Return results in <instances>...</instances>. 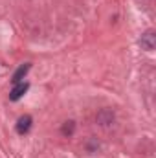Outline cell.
Segmentation results:
<instances>
[{
	"label": "cell",
	"mask_w": 156,
	"mask_h": 158,
	"mask_svg": "<svg viewBox=\"0 0 156 158\" xmlns=\"http://www.w3.org/2000/svg\"><path fill=\"white\" fill-rule=\"evenodd\" d=\"M31 123H33V119H31V116H22V118L17 121V132L18 134H26L30 129H31Z\"/></svg>",
	"instance_id": "cell-3"
},
{
	"label": "cell",
	"mask_w": 156,
	"mask_h": 158,
	"mask_svg": "<svg viewBox=\"0 0 156 158\" xmlns=\"http://www.w3.org/2000/svg\"><path fill=\"white\" fill-rule=\"evenodd\" d=\"M30 68H31V64L30 63H26V64H22V66H18L17 68V72L13 74V85H17V83H22V79L26 77V74L30 72Z\"/></svg>",
	"instance_id": "cell-4"
},
{
	"label": "cell",
	"mask_w": 156,
	"mask_h": 158,
	"mask_svg": "<svg viewBox=\"0 0 156 158\" xmlns=\"http://www.w3.org/2000/svg\"><path fill=\"white\" fill-rule=\"evenodd\" d=\"M28 88H30V85H28V83H24V81H22V83H17V85L11 88V92H9V99H11V101L20 99V98L26 94V90H28Z\"/></svg>",
	"instance_id": "cell-1"
},
{
	"label": "cell",
	"mask_w": 156,
	"mask_h": 158,
	"mask_svg": "<svg viewBox=\"0 0 156 158\" xmlns=\"http://www.w3.org/2000/svg\"><path fill=\"white\" fill-rule=\"evenodd\" d=\"M63 132L64 134H72L74 132V121H66L64 127H63Z\"/></svg>",
	"instance_id": "cell-5"
},
{
	"label": "cell",
	"mask_w": 156,
	"mask_h": 158,
	"mask_svg": "<svg viewBox=\"0 0 156 158\" xmlns=\"http://www.w3.org/2000/svg\"><path fill=\"white\" fill-rule=\"evenodd\" d=\"M154 42H156L154 31H147V33H143V35H142V40H140L142 48H143V50H147V52L154 50Z\"/></svg>",
	"instance_id": "cell-2"
}]
</instances>
